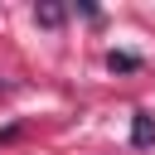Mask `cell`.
Wrapping results in <instances>:
<instances>
[{
	"label": "cell",
	"instance_id": "cell-3",
	"mask_svg": "<svg viewBox=\"0 0 155 155\" xmlns=\"http://www.w3.org/2000/svg\"><path fill=\"white\" fill-rule=\"evenodd\" d=\"M34 19H39L44 29H58V24H63V10H58V5H39V10H34Z\"/></svg>",
	"mask_w": 155,
	"mask_h": 155
},
{
	"label": "cell",
	"instance_id": "cell-1",
	"mask_svg": "<svg viewBox=\"0 0 155 155\" xmlns=\"http://www.w3.org/2000/svg\"><path fill=\"white\" fill-rule=\"evenodd\" d=\"M131 145H155V121H150V111H136V121H131Z\"/></svg>",
	"mask_w": 155,
	"mask_h": 155
},
{
	"label": "cell",
	"instance_id": "cell-2",
	"mask_svg": "<svg viewBox=\"0 0 155 155\" xmlns=\"http://www.w3.org/2000/svg\"><path fill=\"white\" fill-rule=\"evenodd\" d=\"M107 68H111V73H136V68H140V58H136V53H116V48H111V53H107Z\"/></svg>",
	"mask_w": 155,
	"mask_h": 155
}]
</instances>
